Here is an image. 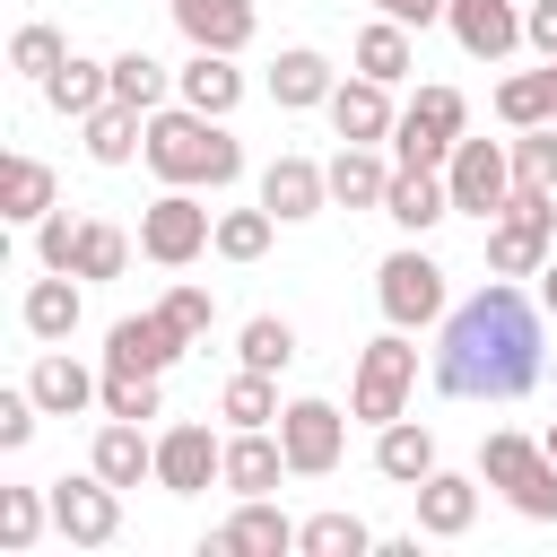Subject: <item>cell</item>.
<instances>
[{
	"instance_id": "2e32d148",
	"label": "cell",
	"mask_w": 557,
	"mask_h": 557,
	"mask_svg": "<svg viewBox=\"0 0 557 557\" xmlns=\"http://www.w3.org/2000/svg\"><path fill=\"white\" fill-rule=\"evenodd\" d=\"M444 26L470 61H513L522 52V0H453Z\"/></svg>"
},
{
	"instance_id": "f6af8a7d",
	"label": "cell",
	"mask_w": 557,
	"mask_h": 557,
	"mask_svg": "<svg viewBox=\"0 0 557 557\" xmlns=\"http://www.w3.org/2000/svg\"><path fill=\"white\" fill-rule=\"evenodd\" d=\"M78 235H87V218L52 209V218L35 226V270H78Z\"/></svg>"
},
{
	"instance_id": "836d02e7",
	"label": "cell",
	"mask_w": 557,
	"mask_h": 557,
	"mask_svg": "<svg viewBox=\"0 0 557 557\" xmlns=\"http://www.w3.org/2000/svg\"><path fill=\"white\" fill-rule=\"evenodd\" d=\"M235 366H252V374L296 366V322H287V313H252V322L235 331Z\"/></svg>"
},
{
	"instance_id": "d6a6232c",
	"label": "cell",
	"mask_w": 557,
	"mask_h": 557,
	"mask_svg": "<svg viewBox=\"0 0 557 557\" xmlns=\"http://www.w3.org/2000/svg\"><path fill=\"white\" fill-rule=\"evenodd\" d=\"M496 122H505V131L557 122V87H548V61H540V70H513V78L496 87Z\"/></svg>"
},
{
	"instance_id": "6da1fadb",
	"label": "cell",
	"mask_w": 557,
	"mask_h": 557,
	"mask_svg": "<svg viewBox=\"0 0 557 557\" xmlns=\"http://www.w3.org/2000/svg\"><path fill=\"white\" fill-rule=\"evenodd\" d=\"M435 392L444 400H522L548 366V305L522 278H487L435 322Z\"/></svg>"
},
{
	"instance_id": "f35d334b",
	"label": "cell",
	"mask_w": 557,
	"mask_h": 557,
	"mask_svg": "<svg viewBox=\"0 0 557 557\" xmlns=\"http://www.w3.org/2000/svg\"><path fill=\"white\" fill-rule=\"evenodd\" d=\"M270 235H278V218H270L261 200H252V209H218V244H209V252H218V261H261Z\"/></svg>"
},
{
	"instance_id": "1f68e13d",
	"label": "cell",
	"mask_w": 557,
	"mask_h": 557,
	"mask_svg": "<svg viewBox=\"0 0 557 557\" xmlns=\"http://www.w3.org/2000/svg\"><path fill=\"white\" fill-rule=\"evenodd\" d=\"M278 374H252V366H235L226 374V392H218V418L226 426H278Z\"/></svg>"
},
{
	"instance_id": "9a60e30c",
	"label": "cell",
	"mask_w": 557,
	"mask_h": 557,
	"mask_svg": "<svg viewBox=\"0 0 557 557\" xmlns=\"http://www.w3.org/2000/svg\"><path fill=\"white\" fill-rule=\"evenodd\" d=\"M278 479H296L278 426H226V470H218V487H226V496H270Z\"/></svg>"
},
{
	"instance_id": "603a6c76",
	"label": "cell",
	"mask_w": 557,
	"mask_h": 557,
	"mask_svg": "<svg viewBox=\"0 0 557 557\" xmlns=\"http://www.w3.org/2000/svg\"><path fill=\"white\" fill-rule=\"evenodd\" d=\"M383 191H392V157L374 139H339V157H331V209H383Z\"/></svg>"
},
{
	"instance_id": "f1b7e54d",
	"label": "cell",
	"mask_w": 557,
	"mask_h": 557,
	"mask_svg": "<svg viewBox=\"0 0 557 557\" xmlns=\"http://www.w3.org/2000/svg\"><path fill=\"white\" fill-rule=\"evenodd\" d=\"M44 104H52L61 122H87L96 104H113V61H87V52H70V61L44 78Z\"/></svg>"
},
{
	"instance_id": "44dd1931",
	"label": "cell",
	"mask_w": 557,
	"mask_h": 557,
	"mask_svg": "<svg viewBox=\"0 0 557 557\" xmlns=\"http://www.w3.org/2000/svg\"><path fill=\"white\" fill-rule=\"evenodd\" d=\"M87 470L113 479V487H139V479H157V435L139 418H104L96 444H87Z\"/></svg>"
},
{
	"instance_id": "52a82bcc",
	"label": "cell",
	"mask_w": 557,
	"mask_h": 557,
	"mask_svg": "<svg viewBox=\"0 0 557 557\" xmlns=\"http://www.w3.org/2000/svg\"><path fill=\"white\" fill-rule=\"evenodd\" d=\"M218 244V218L200 209V191H183V183H165L148 209H139V252L157 261V270H191L200 252Z\"/></svg>"
},
{
	"instance_id": "ba28073f",
	"label": "cell",
	"mask_w": 557,
	"mask_h": 557,
	"mask_svg": "<svg viewBox=\"0 0 557 557\" xmlns=\"http://www.w3.org/2000/svg\"><path fill=\"white\" fill-rule=\"evenodd\" d=\"M444 191L461 218H496L505 191H513V139H453V165H444Z\"/></svg>"
},
{
	"instance_id": "d6986e66",
	"label": "cell",
	"mask_w": 557,
	"mask_h": 557,
	"mask_svg": "<svg viewBox=\"0 0 557 557\" xmlns=\"http://www.w3.org/2000/svg\"><path fill=\"white\" fill-rule=\"evenodd\" d=\"M87 278L78 270H44L26 296H17V322H26V339H44V348H61L70 331H78V313H87V296H78Z\"/></svg>"
},
{
	"instance_id": "816d5d0a",
	"label": "cell",
	"mask_w": 557,
	"mask_h": 557,
	"mask_svg": "<svg viewBox=\"0 0 557 557\" xmlns=\"http://www.w3.org/2000/svg\"><path fill=\"white\" fill-rule=\"evenodd\" d=\"M548 87H557V61H548Z\"/></svg>"
},
{
	"instance_id": "7dc6e473",
	"label": "cell",
	"mask_w": 557,
	"mask_h": 557,
	"mask_svg": "<svg viewBox=\"0 0 557 557\" xmlns=\"http://www.w3.org/2000/svg\"><path fill=\"white\" fill-rule=\"evenodd\" d=\"M522 44L540 61H557V0H522Z\"/></svg>"
},
{
	"instance_id": "e575fe53",
	"label": "cell",
	"mask_w": 557,
	"mask_h": 557,
	"mask_svg": "<svg viewBox=\"0 0 557 557\" xmlns=\"http://www.w3.org/2000/svg\"><path fill=\"white\" fill-rule=\"evenodd\" d=\"M113 96H122V104H139V113H157V104L174 96V70H165L157 52H139V44H131V52H113Z\"/></svg>"
},
{
	"instance_id": "d4e9b609",
	"label": "cell",
	"mask_w": 557,
	"mask_h": 557,
	"mask_svg": "<svg viewBox=\"0 0 557 557\" xmlns=\"http://www.w3.org/2000/svg\"><path fill=\"white\" fill-rule=\"evenodd\" d=\"M331 87H339V78H331V61H322L313 44H287V52L270 61V104H278V113H313V104H331Z\"/></svg>"
},
{
	"instance_id": "4316f807",
	"label": "cell",
	"mask_w": 557,
	"mask_h": 557,
	"mask_svg": "<svg viewBox=\"0 0 557 557\" xmlns=\"http://www.w3.org/2000/svg\"><path fill=\"white\" fill-rule=\"evenodd\" d=\"M383 218H392L400 235H426V226H444V218H453V191H444V174H418V165H392V191H383Z\"/></svg>"
},
{
	"instance_id": "7a4b0ae2",
	"label": "cell",
	"mask_w": 557,
	"mask_h": 557,
	"mask_svg": "<svg viewBox=\"0 0 557 557\" xmlns=\"http://www.w3.org/2000/svg\"><path fill=\"white\" fill-rule=\"evenodd\" d=\"M139 157H148L157 183H183V191H226V183L244 174V139H235L218 113H191L183 96L148 113V148H139Z\"/></svg>"
},
{
	"instance_id": "681fc988",
	"label": "cell",
	"mask_w": 557,
	"mask_h": 557,
	"mask_svg": "<svg viewBox=\"0 0 557 557\" xmlns=\"http://www.w3.org/2000/svg\"><path fill=\"white\" fill-rule=\"evenodd\" d=\"M540 305H548V322H557V252H548V270H540Z\"/></svg>"
},
{
	"instance_id": "ac0fdd59",
	"label": "cell",
	"mask_w": 557,
	"mask_h": 557,
	"mask_svg": "<svg viewBox=\"0 0 557 557\" xmlns=\"http://www.w3.org/2000/svg\"><path fill=\"white\" fill-rule=\"evenodd\" d=\"M479 487H487V479H470V470H444V461H435V470L409 487V496H418V531H426V540H461V531L479 522Z\"/></svg>"
},
{
	"instance_id": "7c38bea8",
	"label": "cell",
	"mask_w": 557,
	"mask_h": 557,
	"mask_svg": "<svg viewBox=\"0 0 557 557\" xmlns=\"http://www.w3.org/2000/svg\"><path fill=\"white\" fill-rule=\"evenodd\" d=\"M218 470H226V435H209L200 418L157 435V487L165 496H200V487H218Z\"/></svg>"
},
{
	"instance_id": "ab89813d",
	"label": "cell",
	"mask_w": 557,
	"mask_h": 557,
	"mask_svg": "<svg viewBox=\"0 0 557 557\" xmlns=\"http://www.w3.org/2000/svg\"><path fill=\"white\" fill-rule=\"evenodd\" d=\"M400 122H418V131H435V139H461V131H470V104H461V87H418V96L400 104Z\"/></svg>"
},
{
	"instance_id": "30bf717a",
	"label": "cell",
	"mask_w": 557,
	"mask_h": 557,
	"mask_svg": "<svg viewBox=\"0 0 557 557\" xmlns=\"http://www.w3.org/2000/svg\"><path fill=\"white\" fill-rule=\"evenodd\" d=\"M44 496H52V531H61L70 548H104V540L122 531V487H113V479H96V470L52 479Z\"/></svg>"
},
{
	"instance_id": "ee69618b",
	"label": "cell",
	"mask_w": 557,
	"mask_h": 557,
	"mask_svg": "<svg viewBox=\"0 0 557 557\" xmlns=\"http://www.w3.org/2000/svg\"><path fill=\"white\" fill-rule=\"evenodd\" d=\"M513 183H548L557 191V122L513 131Z\"/></svg>"
},
{
	"instance_id": "5b68a950",
	"label": "cell",
	"mask_w": 557,
	"mask_h": 557,
	"mask_svg": "<svg viewBox=\"0 0 557 557\" xmlns=\"http://www.w3.org/2000/svg\"><path fill=\"white\" fill-rule=\"evenodd\" d=\"M409 392H418V339H409L400 322H383V339L357 348L348 418H357V426H392V418H409Z\"/></svg>"
},
{
	"instance_id": "e0dca14e",
	"label": "cell",
	"mask_w": 557,
	"mask_h": 557,
	"mask_svg": "<svg viewBox=\"0 0 557 557\" xmlns=\"http://www.w3.org/2000/svg\"><path fill=\"white\" fill-rule=\"evenodd\" d=\"M26 392L44 400V418H78V409H104V374H96V366H78L70 348H44V357L26 366Z\"/></svg>"
},
{
	"instance_id": "60d3db41",
	"label": "cell",
	"mask_w": 557,
	"mask_h": 557,
	"mask_svg": "<svg viewBox=\"0 0 557 557\" xmlns=\"http://www.w3.org/2000/svg\"><path fill=\"white\" fill-rule=\"evenodd\" d=\"M131 270V235L113 226V218H87V235H78V278H122Z\"/></svg>"
},
{
	"instance_id": "8992f818",
	"label": "cell",
	"mask_w": 557,
	"mask_h": 557,
	"mask_svg": "<svg viewBox=\"0 0 557 557\" xmlns=\"http://www.w3.org/2000/svg\"><path fill=\"white\" fill-rule=\"evenodd\" d=\"M374 305H383V322H400V331H435V322L453 313L444 261H435L426 244H400V252H383V270H374Z\"/></svg>"
},
{
	"instance_id": "277c9868",
	"label": "cell",
	"mask_w": 557,
	"mask_h": 557,
	"mask_svg": "<svg viewBox=\"0 0 557 557\" xmlns=\"http://www.w3.org/2000/svg\"><path fill=\"white\" fill-rule=\"evenodd\" d=\"M557 252V191L548 183H513L505 209L487 218V270L496 278H540Z\"/></svg>"
},
{
	"instance_id": "8d00e7d4",
	"label": "cell",
	"mask_w": 557,
	"mask_h": 557,
	"mask_svg": "<svg viewBox=\"0 0 557 557\" xmlns=\"http://www.w3.org/2000/svg\"><path fill=\"white\" fill-rule=\"evenodd\" d=\"M366 548H374V531L357 513H305L296 522V557H366Z\"/></svg>"
},
{
	"instance_id": "f907efd6",
	"label": "cell",
	"mask_w": 557,
	"mask_h": 557,
	"mask_svg": "<svg viewBox=\"0 0 557 557\" xmlns=\"http://www.w3.org/2000/svg\"><path fill=\"white\" fill-rule=\"evenodd\" d=\"M540 444H548V453H557V418H548V426H540Z\"/></svg>"
},
{
	"instance_id": "d590c367",
	"label": "cell",
	"mask_w": 557,
	"mask_h": 557,
	"mask_svg": "<svg viewBox=\"0 0 557 557\" xmlns=\"http://www.w3.org/2000/svg\"><path fill=\"white\" fill-rule=\"evenodd\" d=\"M44 531H52V496H44V487H0V548L26 557Z\"/></svg>"
},
{
	"instance_id": "f546056e",
	"label": "cell",
	"mask_w": 557,
	"mask_h": 557,
	"mask_svg": "<svg viewBox=\"0 0 557 557\" xmlns=\"http://www.w3.org/2000/svg\"><path fill=\"white\" fill-rule=\"evenodd\" d=\"M78 139H87V157H96V165H131V157L148 148V113L113 96V104H96V113L78 122Z\"/></svg>"
},
{
	"instance_id": "83f0119b",
	"label": "cell",
	"mask_w": 557,
	"mask_h": 557,
	"mask_svg": "<svg viewBox=\"0 0 557 557\" xmlns=\"http://www.w3.org/2000/svg\"><path fill=\"white\" fill-rule=\"evenodd\" d=\"M348 61H357L366 78H383V87H400V78L418 70V44H409V26H400V17H383V9H374V17L357 26V44H348Z\"/></svg>"
},
{
	"instance_id": "9c48e42d",
	"label": "cell",
	"mask_w": 557,
	"mask_h": 557,
	"mask_svg": "<svg viewBox=\"0 0 557 557\" xmlns=\"http://www.w3.org/2000/svg\"><path fill=\"white\" fill-rule=\"evenodd\" d=\"M278 444H287V470L296 479H331L339 470V453H348V409H331V400H287L278 409Z\"/></svg>"
},
{
	"instance_id": "3957f363",
	"label": "cell",
	"mask_w": 557,
	"mask_h": 557,
	"mask_svg": "<svg viewBox=\"0 0 557 557\" xmlns=\"http://www.w3.org/2000/svg\"><path fill=\"white\" fill-rule=\"evenodd\" d=\"M479 479H487L522 522H557V453H548L540 435L487 426V435H479Z\"/></svg>"
},
{
	"instance_id": "4fadbf2b",
	"label": "cell",
	"mask_w": 557,
	"mask_h": 557,
	"mask_svg": "<svg viewBox=\"0 0 557 557\" xmlns=\"http://www.w3.org/2000/svg\"><path fill=\"white\" fill-rule=\"evenodd\" d=\"M261 209L278 218V226H305V218H322L331 209V165H313V157H270L261 165Z\"/></svg>"
},
{
	"instance_id": "484cf974",
	"label": "cell",
	"mask_w": 557,
	"mask_h": 557,
	"mask_svg": "<svg viewBox=\"0 0 557 557\" xmlns=\"http://www.w3.org/2000/svg\"><path fill=\"white\" fill-rule=\"evenodd\" d=\"M174 96L191 104V113H235L244 104V70H235V52H191L183 70H174Z\"/></svg>"
},
{
	"instance_id": "bcb514c9",
	"label": "cell",
	"mask_w": 557,
	"mask_h": 557,
	"mask_svg": "<svg viewBox=\"0 0 557 557\" xmlns=\"http://www.w3.org/2000/svg\"><path fill=\"white\" fill-rule=\"evenodd\" d=\"M35 418H44V400H35L26 383H9V392H0V453H26V444H35Z\"/></svg>"
},
{
	"instance_id": "8fae6325",
	"label": "cell",
	"mask_w": 557,
	"mask_h": 557,
	"mask_svg": "<svg viewBox=\"0 0 557 557\" xmlns=\"http://www.w3.org/2000/svg\"><path fill=\"white\" fill-rule=\"evenodd\" d=\"M183 348H191V339L165 322V305H148V313H122V322L104 331V374H174Z\"/></svg>"
},
{
	"instance_id": "5bb4252c",
	"label": "cell",
	"mask_w": 557,
	"mask_h": 557,
	"mask_svg": "<svg viewBox=\"0 0 557 557\" xmlns=\"http://www.w3.org/2000/svg\"><path fill=\"white\" fill-rule=\"evenodd\" d=\"M287 548H296V522H287L270 496H235V513L209 531L200 557H287Z\"/></svg>"
},
{
	"instance_id": "c3c4849f",
	"label": "cell",
	"mask_w": 557,
	"mask_h": 557,
	"mask_svg": "<svg viewBox=\"0 0 557 557\" xmlns=\"http://www.w3.org/2000/svg\"><path fill=\"white\" fill-rule=\"evenodd\" d=\"M374 9H383V17H400V26H435L453 0H374Z\"/></svg>"
},
{
	"instance_id": "7402d4cb",
	"label": "cell",
	"mask_w": 557,
	"mask_h": 557,
	"mask_svg": "<svg viewBox=\"0 0 557 557\" xmlns=\"http://www.w3.org/2000/svg\"><path fill=\"white\" fill-rule=\"evenodd\" d=\"M174 9V26H183V44L191 52H244L252 44V0H165Z\"/></svg>"
},
{
	"instance_id": "4dcf8cb0",
	"label": "cell",
	"mask_w": 557,
	"mask_h": 557,
	"mask_svg": "<svg viewBox=\"0 0 557 557\" xmlns=\"http://www.w3.org/2000/svg\"><path fill=\"white\" fill-rule=\"evenodd\" d=\"M374 470H383L392 487H418V479L435 470V426H418V418L374 426Z\"/></svg>"
},
{
	"instance_id": "ffe728a7",
	"label": "cell",
	"mask_w": 557,
	"mask_h": 557,
	"mask_svg": "<svg viewBox=\"0 0 557 557\" xmlns=\"http://www.w3.org/2000/svg\"><path fill=\"white\" fill-rule=\"evenodd\" d=\"M322 113H331V131H339V139H374V148H383V139H392V122H400L392 87H383V78H366V70H357V78H339Z\"/></svg>"
},
{
	"instance_id": "b9f144b4",
	"label": "cell",
	"mask_w": 557,
	"mask_h": 557,
	"mask_svg": "<svg viewBox=\"0 0 557 557\" xmlns=\"http://www.w3.org/2000/svg\"><path fill=\"white\" fill-rule=\"evenodd\" d=\"M104 418H165V374H104Z\"/></svg>"
},
{
	"instance_id": "7bdbcfd3",
	"label": "cell",
	"mask_w": 557,
	"mask_h": 557,
	"mask_svg": "<svg viewBox=\"0 0 557 557\" xmlns=\"http://www.w3.org/2000/svg\"><path fill=\"white\" fill-rule=\"evenodd\" d=\"M165 322H174L183 339H209V331H218V296H209L200 278H174V287H165Z\"/></svg>"
},
{
	"instance_id": "cb8c5ba5",
	"label": "cell",
	"mask_w": 557,
	"mask_h": 557,
	"mask_svg": "<svg viewBox=\"0 0 557 557\" xmlns=\"http://www.w3.org/2000/svg\"><path fill=\"white\" fill-rule=\"evenodd\" d=\"M52 209H61L52 165H44V157H26V148H9V165H0V218H9V226H44Z\"/></svg>"
},
{
	"instance_id": "74e56055",
	"label": "cell",
	"mask_w": 557,
	"mask_h": 557,
	"mask_svg": "<svg viewBox=\"0 0 557 557\" xmlns=\"http://www.w3.org/2000/svg\"><path fill=\"white\" fill-rule=\"evenodd\" d=\"M61 61H70V35H61V26L26 17V26L9 35V70H17V78H35V87H44V78H52Z\"/></svg>"
}]
</instances>
